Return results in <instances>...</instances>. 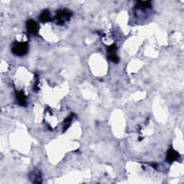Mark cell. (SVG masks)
Listing matches in <instances>:
<instances>
[{"instance_id":"11","label":"cell","mask_w":184,"mask_h":184,"mask_svg":"<svg viewBox=\"0 0 184 184\" xmlns=\"http://www.w3.org/2000/svg\"><path fill=\"white\" fill-rule=\"evenodd\" d=\"M117 50V47L115 44H112V45L108 46L107 47V52L109 53H113L114 52H115Z\"/></svg>"},{"instance_id":"8","label":"cell","mask_w":184,"mask_h":184,"mask_svg":"<svg viewBox=\"0 0 184 184\" xmlns=\"http://www.w3.org/2000/svg\"><path fill=\"white\" fill-rule=\"evenodd\" d=\"M72 122V116H69L65 120L63 121V132H65L68 129V128L70 127L71 124Z\"/></svg>"},{"instance_id":"10","label":"cell","mask_w":184,"mask_h":184,"mask_svg":"<svg viewBox=\"0 0 184 184\" xmlns=\"http://www.w3.org/2000/svg\"><path fill=\"white\" fill-rule=\"evenodd\" d=\"M108 58H109L110 61L114 62V63H117L119 62V57H118L115 53L110 54L109 56H108Z\"/></svg>"},{"instance_id":"6","label":"cell","mask_w":184,"mask_h":184,"mask_svg":"<svg viewBox=\"0 0 184 184\" xmlns=\"http://www.w3.org/2000/svg\"><path fill=\"white\" fill-rule=\"evenodd\" d=\"M51 19V13H50L49 10H48V9L43 10L41 15H40V20L42 23H47V22H49Z\"/></svg>"},{"instance_id":"9","label":"cell","mask_w":184,"mask_h":184,"mask_svg":"<svg viewBox=\"0 0 184 184\" xmlns=\"http://www.w3.org/2000/svg\"><path fill=\"white\" fill-rule=\"evenodd\" d=\"M32 175H33V178H34L33 183H38L37 179H39V180H41V172H40V171L36 172L35 171V172H33Z\"/></svg>"},{"instance_id":"3","label":"cell","mask_w":184,"mask_h":184,"mask_svg":"<svg viewBox=\"0 0 184 184\" xmlns=\"http://www.w3.org/2000/svg\"><path fill=\"white\" fill-rule=\"evenodd\" d=\"M26 27H27V31L30 33L33 34V35H36L38 33L39 30V26L38 24L33 19H29L26 23Z\"/></svg>"},{"instance_id":"4","label":"cell","mask_w":184,"mask_h":184,"mask_svg":"<svg viewBox=\"0 0 184 184\" xmlns=\"http://www.w3.org/2000/svg\"><path fill=\"white\" fill-rule=\"evenodd\" d=\"M179 153L177 151H175L173 148H170L167 152L166 155V161L168 163H173L179 157Z\"/></svg>"},{"instance_id":"7","label":"cell","mask_w":184,"mask_h":184,"mask_svg":"<svg viewBox=\"0 0 184 184\" xmlns=\"http://www.w3.org/2000/svg\"><path fill=\"white\" fill-rule=\"evenodd\" d=\"M151 7V2L150 1H145V2H138L136 5V8L137 9H148Z\"/></svg>"},{"instance_id":"1","label":"cell","mask_w":184,"mask_h":184,"mask_svg":"<svg viewBox=\"0 0 184 184\" xmlns=\"http://www.w3.org/2000/svg\"><path fill=\"white\" fill-rule=\"evenodd\" d=\"M29 45L27 42L15 43L12 48V52L17 56H24L27 53Z\"/></svg>"},{"instance_id":"2","label":"cell","mask_w":184,"mask_h":184,"mask_svg":"<svg viewBox=\"0 0 184 184\" xmlns=\"http://www.w3.org/2000/svg\"><path fill=\"white\" fill-rule=\"evenodd\" d=\"M72 16V12L69 9H61L58 12L55 19H56L57 25H63L66 21H69Z\"/></svg>"},{"instance_id":"5","label":"cell","mask_w":184,"mask_h":184,"mask_svg":"<svg viewBox=\"0 0 184 184\" xmlns=\"http://www.w3.org/2000/svg\"><path fill=\"white\" fill-rule=\"evenodd\" d=\"M16 97H17L18 103H19V105L23 106V107L27 106V97H26L23 91L16 92Z\"/></svg>"}]
</instances>
